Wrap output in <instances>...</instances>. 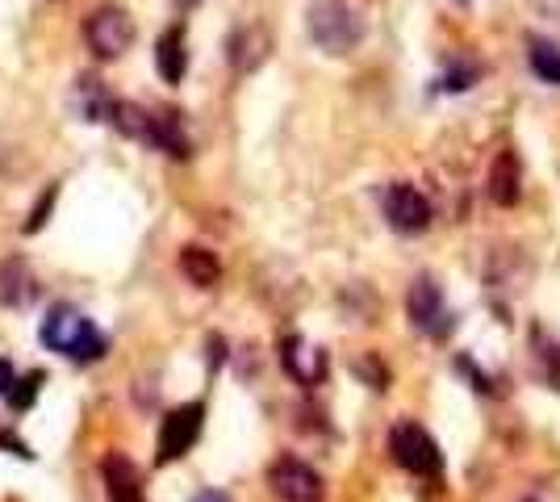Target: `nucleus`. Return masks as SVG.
Here are the masks:
<instances>
[{"label": "nucleus", "mask_w": 560, "mask_h": 502, "mask_svg": "<svg viewBox=\"0 0 560 502\" xmlns=\"http://www.w3.org/2000/svg\"><path fill=\"white\" fill-rule=\"evenodd\" d=\"M305 34L327 55H351L364 43V17L348 0H314L305 9Z\"/></svg>", "instance_id": "obj_1"}, {"label": "nucleus", "mask_w": 560, "mask_h": 502, "mask_svg": "<svg viewBox=\"0 0 560 502\" xmlns=\"http://www.w3.org/2000/svg\"><path fill=\"white\" fill-rule=\"evenodd\" d=\"M43 343L59 357L75 360V364H93L109 352V339L96 331L93 323L71 306H55V311L43 318Z\"/></svg>", "instance_id": "obj_2"}, {"label": "nucleus", "mask_w": 560, "mask_h": 502, "mask_svg": "<svg viewBox=\"0 0 560 502\" xmlns=\"http://www.w3.org/2000/svg\"><path fill=\"white\" fill-rule=\"evenodd\" d=\"M84 43L96 59H121L135 47V22L121 4H101L84 17Z\"/></svg>", "instance_id": "obj_3"}, {"label": "nucleus", "mask_w": 560, "mask_h": 502, "mask_svg": "<svg viewBox=\"0 0 560 502\" xmlns=\"http://www.w3.org/2000/svg\"><path fill=\"white\" fill-rule=\"evenodd\" d=\"M389 453L394 460L406 469V474H415V478H435L440 469H444V453H440V444L419 428V423H397L389 431Z\"/></svg>", "instance_id": "obj_4"}, {"label": "nucleus", "mask_w": 560, "mask_h": 502, "mask_svg": "<svg viewBox=\"0 0 560 502\" xmlns=\"http://www.w3.org/2000/svg\"><path fill=\"white\" fill-rule=\"evenodd\" d=\"M268 486L280 502H323L327 499V486H323V474L314 465H305L298 456H280L268 469Z\"/></svg>", "instance_id": "obj_5"}, {"label": "nucleus", "mask_w": 560, "mask_h": 502, "mask_svg": "<svg viewBox=\"0 0 560 502\" xmlns=\"http://www.w3.org/2000/svg\"><path fill=\"white\" fill-rule=\"evenodd\" d=\"M201 423H206V407H201V402H185V407L167 410L164 428H160V444H155V465L180 460V456L197 444Z\"/></svg>", "instance_id": "obj_6"}, {"label": "nucleus", "mask_w": 560, "mask_h": 502, "mask_svg": "<svg viewBox=\"0 0 560 502\" xmlns=\"http://www.w3.org/2000/svg\"><path fill=\"white\" fill-rule=\"evenodd\" d=\"M406 314H410V323L419 331L435 335V339H444L452 331V314L444 311V293H440V285L431 277H419L410 285V293H406Z\"/></svg>", "instance_id": "obj_7"}, {"label": "nucleus", "mask_w": 560, "mask_h": 502, "mask_svg": "<svg viewBox=\"0 0 560 502\" xmlns=\"http://www.w3.org/2000/svg\"><path fill=\"white\" fill-rule=\"evenodd\" d=\"M385 218L397 235H419L431 226V201L415 185H389L385 189Z\"/></svg>", "instance_id": "obj_8"}, {"label": "nucleus", "mask_w": 560, "mask_h": 502, "mask_svg": "<svg viewBox=\"0 0 560 502\" xmlns=\"http://www.w3.org/2000/svg\"><path fill=\"white\" fill-rule=\"evenodd\" d=\"M280 364H284V373H289L293 382H302V385H318L327 377V352H323V348H310L302 335L280 339Z\"/></svg>", "instance_id": "obj_9"}, {"label": "nucleus", "mask_w": 560, "mask_h": 502, "mask_svg": "<svg viewBox=\"0 0 560 502\" xmlns=\"http://www.w3.org/2000/svg\"><path fill=\"white\" fill-rule=\"evenodd\" d=\"M105 490H109V502H147L142 499V478L135 469V460L121 453L105 456Z\"/></svg>", "instance_id": "obj_10"}, {"label": "nucleus", "mask_w": 560, "mask_h": 502, "mask_svg": "<svg viewBox=\"0 0 560 502\" xmlns=\"http://www.w3.org/2000/svg\"><path fill=\"white\" fill-rule=\"evenodd\" d=\"M268 55V34L259 25H238L226 43V59H231L234 72H256Z\"/></svg>", "instance_id": "obj_11"}, {"label": "nucleus", "mask_w": 560, "mask_h": 502, "mask_svg": "<svg viewBox=\"0 0 560 502\" xmlns=\"http://www.w3.org/2000/svg\"><path fill=\"white\" fill-rule=\"evenodd\" d=\"M142 143H151L155 151L172 155V160H188V155H192V143H188L185 126H180L176 114H151V121H147V139H142Z\"/></svg>", "instance_id": "obj_12"}, {"label": "nucleus", "mask_w": 560, "mask_h": 502, "mask_svg": "<svg viewBox=\"0 0 560 502\" xmlns=\"http://www.w3.org/2000/svg\"><path fill=\"white\" fill-rule=\"evenodd\" d=\"M30 297H38V281H34V272H30V264L22 256H9V260L0 264V306H25Z\"/></svg>", "instance_id": "obj_13"}, {"label": "nucleus", "mask_w": 560, "mask_h": 502, "mask_svg": "<svg viewBox=\"0 0 560 502\" xmlns=\"http://www.w3.org/2000/svg\"><path fill=\"white\" fill-rule=\"evenodd\" d=\"M493 206H514L518 192H523V172H518V155L514 151H498V160L490 167V180H486Z\"/></svg>", "instance_id": "obj_14"}, {"label": "nucleus", "mask_w": 560, "mask_h": 502, "mask_svg": "<svg viewBox=\"0 0 560 502\" xmlns=\"http://www.w3.org/2000/svg\"><path fill=\"white\" fill-rule=\"evenodd\" d=\"M155 68L164 75L167 84H180L188 72V47H185V30L180 25H172L160 34V43H155Z\"/></svg>", "instance_id": "obj_15"}, {"label": "nucleus", "mask_w": 560, "mask_h": 502, "mask_svg": "<svg viewBox=\"0 0 560 502\" xmlns=\"http://www.w3.org/2000/svg\"><path fill=\"white\" fill-rule=\"evenodd\" d=\"M71 105L80 109V118L84 121H109V109H114V96L109 89L93 80V75H80V84H75V93H71Z\"/></svg>", "instance_id": "obj_16"}, {"label": "nucleus", "mask_w": 560, "mask_h": 502, "mask_svg": "<svg viewBox=\"0 0 560 502\" xmlns=\"http://www.w3.org/2000/svg\"><path fill=\"white\" fill-rule=\"evenodd\" d=\"M180 272H185L197 289H213L218 281H222V264H218V256H213L210 247H197V243L180 252Z\"/></svg>", "instance_id": "obj_17"}, {"label": "nucleus", "mask_w": 560, "mask_h": 502, "mask_svg": "<svg viewBox=\"0 0 560 502\" xmlns=\"http://www.w3.org/2000/svg\"><path fill=\"white\" fill-rule=\"evenodd\" d=\"M532 72L548 84H560V47L548 38H532Z\"/></svg>", "instance_id": "obj_18"}, {"label": "nucleus", "mask_w": 560, "mask_h": 502, "mask_svg": "<svg viewBox=\"0 0 560 502\" xmlns=\"http://www.w3.org/2000/svg\"><path fill=\"white\" fill-rule=\"evenodd\" d=\"M532 339H536L539 377H544V382L552 385V389H560V348L552 343V339L544 343V331H539V327H536V335H532Z\"/></svg>", "instance_id": "obj_19"}, {"label": "nucleus", "mask_w": 560, "mask_h": 502, "mask_svg": "<svg viewBox=\"0 0 560 502\" xmlns=\"http://www.w3.org/2000/svg\"><path fill=\"white\" fill-rule=\"evenodd\" d=\"M43 382H47L43 373H25V377H18V382L9 385V394H4V398H9V407L30 410L34 407V398H38V389H43Z\"/></svg>", "instance_id": "obj_20"}, {"label": "nucleus", "mask_w": 560, "mask_h": 502, "mask_svg": "<svg viewBox=\"0 0 560 502\" xmlns=\"http://www.w3.org/2000/svg\"><path fill=\"white\" fill-rule=\"evenodd\" d=\"M55 197H59V189L50 185V189L43 192V201H38V206L30 210V218H25V226H22L25 235H34V231H43V226H47V214L55 210Z\"/></svg>", "instance_id": "obj_21"}, {"label": "nucleus", "mask_w": 560, "mask_h": 502, "mask_svg": "<svg viewBox=\"0 0 560 502\" xmlns=\"http://www.w3.org/2000/svg\"><path fill=\"white\" fill-rule=\"evenodd\" d=\"M472 80H477V68H472V63H456L452 72H444L440 89H444V93H465Z\"/></svg>", "instance_id": "obj_22"}, {"label": "nucleus", "mask_w": 560, "mask_h": 502, "mask_svg": "<svg viewBox=\"0 0 560 502\" xmlns=\"http://www.w3.org/2000/svg\"><path fill=\"white\" fill-rule=\"evenodd\" d=\"M0 444H4V448H13V456H22V460H30V456H34L22 440H18V435H9V431H0Z\"/></svg>", "instance_id": "obj_23"}, {"label": "nucleus", "mask_w": 560, "mask_h": 502, "mask_svg": "<svg viewBox=\"0 0 560 502\" xmlns=\"http://www.w3.org/2000/svg\"><path fill=\"white\" fill-rule=\"evenodd\" d=\"M9 385H13V364L0 360V394H9Z\"/></svg>", "instance_id": "obj_24"}, {"label": "nucleus", "mask_w": 560, "mask_h": 502, "mask_svg": "<svg viewBox=\"0 0 560 502\" xmlns=\"http://www.w3.org/2000/svg\"><path fill=\"white\" fill-rule=\"evenodd\" d=\"M192 502H231L222 490H201V494H192Z\"/></svg>", "instance_id": "obj_25"}, {"label": "nucleus", "mask_w": 560, "mask_h": 502, "mask_svg": "<svg viewBox=\"0 0 560 502\" xmlns=\"http://www.w3.org/2000/svg\"><path fill=\"white\" fill-rule=\"evenodd\" d=\"M176 4H180V9H192V4H197V0H176Z\"/></svg>", "instance_id": "obj_26"}]
</instances>
